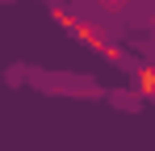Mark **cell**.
<instances>
[{"mask_svg":"<svg viewBox=\"0 0 155 151\" xmlns=\"http://www.w3.org/2000/svg\"><path fill=\"white\" fill-rule=\"evenodd\" d=\"M71 4H76L92 25H101V29H122V25L134 21L138 8H147L143 0H71Z\"/></svg>","mask_w":155,"mask_h":151,"instance_id":"obj_1","label":"cell"}]
</instances>
